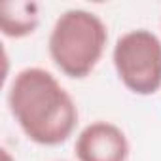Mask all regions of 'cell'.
I'll return each instance as SVG.
<instances>
[{
	"mask_svg": "<svg viewBox=\"0 0 161 161\" xmlns=\"http://www.w3.org/2000/svg\"><path fill=\"white\" fill-rule=\"evenodd\" d=\"M4 161H14V159H12V155L8 153V150H4Z\"/></svg>",
	"mask_w": 161,
	"mask_h": 161,
	"instance_id": "8992f818",
	"label": "cell"
},
{
	"mask_svg": "<svg viewBox=\"0 0 161 161\" xmlns=\"http://www.w3.org/2000/svg\"><path fill=\"white\" fill-rule=\"evenodd\" d=\"M74 153L78 161H127L129 140L116 123L99 119L80 131Z\"/></svg>",
	"mask_w": 161,
	"mask_h": 161,
	"instance_id": "277c9868",
	"label": "cell"
},
{
	"mask_svg": "<svg viewBox=\"0 0 161 161\" xmlns=\"http://www.w3.org/2000/svg\"><path fill=\"white\" fill-rule=\"evenodd\" d=\"M112 61L119 82L135 95L161 89V40L148 29H135L116 40Z\"/></svg>",
	"mask_w": 161,
	"mask_h": 161,
	"instance_id": "3957f363",
	"label": "cell"
},
{
	"mask_svg": "<svg viewBox=\"0 0 161 161\" xmlns=\"http://www.w3.org/2000/svg\"><path fill=\"white\" fill-rule=\"evenodd\" d=\"M8 106L29 140L59 146L78 123V106L59 80L40 66L19 70L8 91Z\"/></svg>",
	"mask_w": 161,
	"mask_h": 161,
	"instance_id": "6da1fadb",
	"label": "cell"
},
{
	"mask_svg": "<svg viewBox=\"0 0 161 161\" xmlns=\"http://www.w3.org/2000/svg\"><path fill=\"white\" fill-rule=\"evenodd\" d=\"M108 42L104 21L82 8L63 12L47 40L49 57L55 66L72 80L89 76L99 64Z\"/></svg>",
	"mask_w": 161,
	"mask_h": 161,
	"instance_id": "7a4b0ae2",
	"label": "cell"
},
{
	"mask_svg": "<svg viewBox=\"0 0 161 161\" xmlns=\"http://www.w3.org/2000/svg\"><path fill=\"white\" fill-rule=\"evenodd\" d=\"M40 25V6L36 2H2L0 4V31L8 38L31 36Z\"/></svg>",
	"mask_w": 161,
	"mask_h": 161,
	"instance_id": "5b68a950",
	"label": "cell"
}]
</instances>
